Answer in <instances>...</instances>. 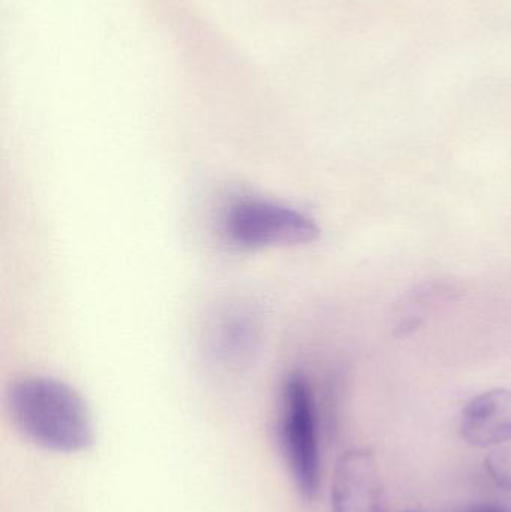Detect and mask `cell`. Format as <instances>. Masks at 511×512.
<instances>
[{"label":"cell","instance_id":"cell-2","mask_svg":"<svg viewBox=\"0 0 511 512\" xmlns=\"http://www.w3.org/2000/svg\"><path fill=\"white\" fill-rule=\"evenodd\" d=\"M279 441L297 489L315 498L321 477L317 409L311 385L300 373L288 376L282 387Z\"/></svg>","mask_w":511,"mask_h":512},{"label":"cell","instance_id":"cell-7","mask_svg":"<svg viewBox=\"0 0 511 512\" xmlns=\"http://www.w3.org/2000/svg\"><path fill=\"white\" fill-rule=\"evenodd\" d=\"M465 512H509L503 510L500 507H494V505H479V507L470 508V510Z\"/></svg>","mask_w":511,"mask_h":512},{"label":"cell","instance_id":"cell-3","mask_svg":"<svg viewBox=\"0 0 511 512\" xmlns=\"http://www.w3.org/2000/svg\"><path fill=\"white\" fill-rule=\"evenodd\" d=\"M222 228L228 242L240 249L308 245L320 236V228L305 213L260 198L231 204Z\"/></svg>","mask_w":511,"mask_h":512},{"label":"cell","instance_id":"cell-1","mask_svg":"<svg viewBox=\"0 0 511 512\" xmlns=\"http://www.w3.org/2000/svg\"><path fill=\"white\" fill-rule=\"evenodd\" d=\"M8 409L18 432L42 450L72 454L95 441L83 397L59 379L27 376L12 384Z\"/></svg>","mask_w":511,"mask_h":512},{"label":"cell","instance_id":"cell-4","mask_svg":"<svg viewBox=\"0 0 511 512\" xmlns=\"http://www.w3.org/2000/svg\"><path fill=\"white\" fill-rule=\"evenodd\" d=\"M333 512H389L377 463L369 451H347L336 465Z\"/></svg>","mask_w":511,"mask_h":512},{"label":"cell","instance_id":"cell-6","mask_svg":"<svg viewBox=\"0 0 511 512\" xmlns=\"http://www.w3.org/2000/svg\"><path fill=\"white\" fill-rule=\"evenodd\" d=\"M486 469L498 486L511 490V447L492 451L486 457Z\"/></svg>","mask_w":511,"mask_h":512},{"label":"cell","instance_id":"cell-5","mask_svg":"<svg viewBox=\"0 0 511 512\" xmlns=\"http://www.w3.org/2000/svg\"><path fill=\"white\" fill-rule=\"evenodd\" d=\"M461 433L479 448L510 442L511 391L491 390L474 397L462 412Z\"/></svg>","mask_w":511,"mask_h":512}]
</instances>
